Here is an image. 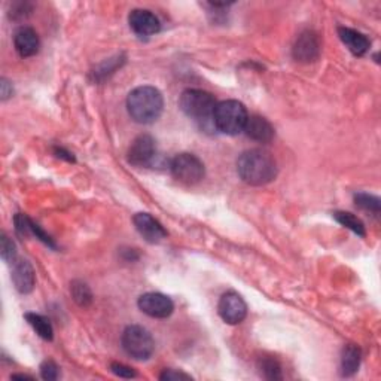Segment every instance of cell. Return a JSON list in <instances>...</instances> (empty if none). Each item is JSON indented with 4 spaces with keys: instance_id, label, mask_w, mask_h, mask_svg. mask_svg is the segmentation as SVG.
Returning <instances> with one entry per match:
<instances>
[{
    "instance_id": "cell-1",
    "label": "cell",
    "mask_w": 381,
    "mask_h": 381,
    "mask_svg": "<svg viewBox=\"0 0 381 381\" xmlns=\"http://www.w3.org/2000/svg\"><path fill=\"white\" fill-rule=\"evenodd\" d=\"M237 173L244 184L262 186L276 179L277 163L270 152L264 149H249L239 156Z\"/></svg>"
},
{
    "instance_id": "cell-2",
    "label": "cell",
    "mask_w": 381,
    "mask_h": 381,
    "mask_svg": "<svg viewBox=\"0 0 381 381\" xmlns=\"http://www.w3.org/2000/svg\"><path fill=\"white\" fill-rule=\"evenodd\" d=\"M127 110L137 124H152L163 115L164 98L160 89L151 85L134 88L127 97Z\"/></svg>"
},
{
    "instance_id": "cell-3",
    "label": "cell",
    "mask_w": 381,
    "mask_h": 381,
    "mask_svg": "<svg viewBox=\"0 0 381 381\" xmlns=\"http://www.w3.org/2000/svg\"><path fill=\"white\" fill-rule=\"evenodd\" d=\"M216 105L215 97L203 89H185L179 98V107L184 114L204 128L213 126V114H215Z\"/></svg>"
},
{
    "instance_id": "cell-4",
    "label": "cell",
    "mask_w": 381,
    "mask_h": 381,
    "mask_svg": "<svg viewBox=\"0 0 381 381\" xmlns=\"http://www.w3.org/2000/svg\"><path fill=\"white\" fill-rule=\"evenodd\" d=\"M249 119V114L244 105L237 100H223L218 103L213 114V126L215 128L228 136H237L244 131L246 122Z\"/></svg>"
},
{
    "instance_id": "cell-5",
    "label": "cell",
    "mask_w": 381,
    "mask_h": 381,
    "mask_svg": "<svg viewBox=\"0 0 381 381\" xmlns=\"http://www.w3.org/2000/svg\"><path fill=\"white\" fill-rule=\"evenodd\" d=\"M122 349L136 361H148L154 354L155 341L152 334L139 324H131L122 334Z\"/></svg>"
},
{
    "instance_id": "cell-6",
    "label": "cell",
    "mask_w": 381,
    "mask_h": 381,
    "mask_svg": "<svg viewBox=\"0 0 381 381\" xmlns=\"http://www.w3.org/2000/svg\"><path fill=\"white\" fill-rule=\"evenodd\" d=\"M170 172L177 182L195 185L203 181L206 174L204 164L193 154H179L170 163Z\"/></svg>"
},
{
    "instance_id": "cell-7",
    "label": "cell",
    "mask_w": 381,
    "mask_h": 381,
    "mask_svg": "<svg viewBox=\"0 0 381 381\" xmlns=\"http://www.w3.org/2000/svg\"><path fill=\"white\" fill-rule=\"evenodd\" d=\"M218 313L225 323L239 324L248 316V306H246L244 299L239 294L227 292L219 299Z\"/></svg>"
},
{
    "instance_id": "cell-8",
    "label": "cell",
    "mask_w": 381,
    "mask_h": 381,
    "mask_svg": "<svg viewBox=\"0 0 381 381\" xmlns=\"http://www.w3.org/2000/svg\"><path fill=\"white\" fill-rule=\"evenodd\" d=\"M137 306L144 315H148L149 318H154V319L169 318L172 316V313L174 310L173 301L167 295H163L158 292L143 294L137 301Z\"/></svg>"
},
{
    "instance_id": "cell-9",
    "label": "cell",
    "mask_w": 381,
    "mask_h": 381,
    "mask_svg": "<svg viewBox=\"0 0 381 381\" xmlns=\"http://www.w3.org/2000/svg\"><path fill=\"white\" fill-rule=\"evenodd\" d=\"M156 155V144L149 134H140L139 137L133 140L128 148L127 158L128 163L136 167H148L152 164Z\"/></svg>"
},
{
    "instance_id": "cell-10",
    "label": "cell",
    "mask_w": 381,
    "mask_h": 381,
    "mask_svg": "<svg viewBox=\"0 0 381 381\" xmlns=\"http://www.w3.org/2000/svg\"><path fill=\"white\" fill-rule=\"evenodd\" d=\"M294 59L299 63H313L319 59L320 55V40L319 36L313 30L302 31L295 40L292 48Z\"/></svg>"
},
{
    "instance_id": "cell-11",
    "label": "cell",
    "mask_w": 381,
    "mask_h": 381,
    "mask_svg": "<svg viewBox=\"0 0 381 381\" xmlns=\"http://www.w3.org/2000/svg\"><path fill=\"white\" fill-rule=\"evenodd\" d=\"M131 30L139 36H152L161 30L160 20L147 9H134L128 17Z\"/></svg>"
},
{
    "instance_id": "cell-12",
    "label": "cell",
    "mask_w": 381,
    "mask_h": 381,
    "mask_svg": "<svg viewBox=\"0 0 381 381\" xmlns=\"http://www.w3.org/2000/svg\"><path fill=\"white\" fill-rule=\"evenodd\" d=\"M133 222L139 234L148 243H160L167 237V231L164 227L149 213H137V215H134Z\"/></svg>"
},
{
    "instance_id": "cell-13",
    "label": "cell",
    "mask_w": 381,
    "mask_h": 381,
    "mask_svg": "<svg viewBox=\"0 0 381 381\" xmlns=\"http://www.w3.org/2000/svg\"><path fill=\"white\" fill-rule=\"evenodd\" d=\"M13 282L20 294H30L35 289L36 274L29 261L18 260L13 267Z\"/></svg>"
},
{
    "instance_id": "cell-14",
    "label": "cell",
    "mask_w": 381,
    "mask_h": 381,
    "mask_svg": "<svg viewBox=\"0 0 381 381\" xmlns=\"http://www.w3.org/2000/svg\"><path fill=\"white\" fill-rule=\"evenodd\" d=\"M14 45H15L17 52L20 54V57L27 59L39 51L40 42H39L38 33L31 27H20L15 31Z\"/></svg>"
},
{
    "instance_id": "cell-15",
    "label": "cell",
    "mask_w": 381,
    "mask_h": 381,
    "mask_svg": "<svg viewBox=\"0 0 381 381\" xmlns=\"http://www.w3.org/2000/svg\"><path fill=\"white\" fill-rule=\"evenodd\" d=\"M244 133L246 136L260 143H268L274 137L273 126L265 118L257 117V115L249 117L248 122H246Z\"/></svg>"
},
{
    "instance_id": "cell-16",
    "label": "cell",
    "mask_w": 381,
    "mask_h": 381,
    "mask_svg": "<svg viewBox=\"0 0 381 381\" xmlns=\"http://www.w3.org/2000/svg\"><path fill=\"white\" fill-rule=\"evenodd\" d=\"M338 35L345 47L352 51V54L357 55V57H362V55L368 52L369 47H371L369 39L365 35H362L361 31H356L353 29L340 27Z\"/></svg>"
},
{
    "instance_id": "cell-17",
    "label": "cell",
    "mask_w": 381,
    "mask_h": 381,
    "mask_svg": "<svg viewBox=\"0 0 381 381\" xmlns=\"http://www.w3.org/2000/svg\"><path fill=\"white\" fill-rule=\"evenodd\" d=\"M362 361V352L354 344H347L341 352V374L344 377H352L359 371Z\"/></svg>"
},
{
    "instance_id": "cell-18",
    "label": "cell",
    "mask_w": 381,
    "mask_h": 381,
    "mask_svg": "<svg viewBox=\"0 0 381 381\" xmlns=\"http://www.w3.org/2000/svg\"><path fill=\"white\" fill-rule=\"evenodd\" d=\"M26 320L29 322L30 327L38 332V335L40 338L51 341L54 338V329L51 322L43 318L40 315H36V313H27L26 315Z\"/></svg>"
},
{
    "instance_id": "cell-19",
    "label": "cell",
    "mask_w": 381,
    "mask_h": 381,
    "mask_svg": "<svg viewBox=\"0 0 381 381\" xmlns=\"http://www.w3.org/2000/svg\"><path fill=\"white\" fill-rule=\"evenodd\" d=\"M334 218L337 219V222L341 223L343 227L349 228L350 231H353L354 234L359 235V237H365V235H366L364 222L359 218H356L353 215V213H349V211H335L334 213Z\"/></svg>"
},
{
    "instance_id": "cell-20",
    "label": "cell",
    "mask_w": 381,
    "mask_h": 381,
    "mask_svg": "<svg viewBox=\"0 0 381 381\" xmlns=\"http://www.w3.org/2000/svg\"><path fill=\"white\" fill-rule=\"evenodd\" d=\"M70 294L75 299V302L80 307H89L93 304V294H91V289H89V286L84 282H81V280H75V282H72L70 285Z\"/></svg>"
},
{
    "instance_id": "cell-21",
    "label": "cell",
    "mask_w": 381,
    "mask_h": 381,
    "mask_svg": "<svg viewBox=\"0 0 381 381\" xmlns=\"http://www.w3.org/2000/svg\"><path fill=\"white\" fill-rule=\"evenodd\" d=\"M354 203H356V206H359L361 209L369 210V211H374V213H380V210H381L380 198L375 197V195L365 194V193L356 194V195H354Z\"/></svg>"
},
{
    "instance_id": "cell-22",
    "label": "cell",
    "mask_w": 381,
    "mask_h": 381,
    "mask_svg": "<svg viewBox=\"0 0 381 381\" xmlns=\"http://www.w3.org/2000/svg\"><path fill=\"white\" fill-rule=\"evenodd\" d=\"M261 374L268 380H282V366L274 359H264L260 364Z\"/></svg>"
},
{
    "instance_id": "cell-23",
    "label": "cell",
    "mask_w": 381,
    "mask_h": 381,
    "mask_svg": "<svg viewBox=\"0 0 381 381\" xmlns=\"http://www.w3.org/2000/svg\"><path fill=\"white\" fill-rule=\"evenodd\" d=\"M0 255H2L5 262L8 264L15 262V257H17L15 243L10 240L6 234H2V239H0Z\"/></svg>"
},
{
    "instance_id": "cell-24",
    "label": "cell",
    "mask_w": 381,
    "mask_h": 381,
    "mask_svg": "<svg viewBox=\"0 0 381 381\" xmlns=\"http://www.w3.org/2000/svg\"><path fill=\"white\" fill-rule=\"evenodd\" d=\"M124 63V60H122L121 57H115V59H109L107 61L100 64L97 69L94 70V76L97 77V80H105L106 76L114 73L118 67H121V64Z\"/></svg>"
},
{
    "instance_id": "cell-25",
    "label": "cell",
    "mask_w": 381,
    "mask_h": 381,
    "mask_svg": "<svg viewBox=\"0 0 381 381\" xmlns=\"http://www.w3.org/2000/svg\"><path fill=\"white\" fill-rule=\"evenodd\" d=\"M40 375L43 380L54 381V380H57L60 375V368L54 361H45L40 365Z\"/></svg>"
},
{
    "instance_id": "cell-26",
    "label": "cell",
    "mask_w": 381,
    "mask_h": 381,
    "mask_svg": "<svg viewBox=\"0 0 381 381\" xmlns=\"http://www.w3.org/2000/svg\"><path fill=\"white\" fill-rule=\"evenodd\" d=\"M14 223H15V230L18 232V235H21V237H29V235H31V219L27 218L26 215H21V213H18V215L14 218Z\"/></svg>"
},
{
    "instance_id": "cell-27",
    "label": "cell",
    "mask_w": 381,
    "mask_h": 381,
    "mask_svg": "<svg viewBox=\"0 0 381 381\" xmlns=\"http://www.w3.org/2000/svg\"><path fill=\"white\" fill-rule=\"evenodd\" d=\"M110 369H112V373L121 378H134L137 375L133 368H130L127 365H122V364H112Z\"/></svg>"
},
{
    "instance_id": "cell-28",
    "label": "cell",
    "mask_w": 381,
    "mask_h": 381,
    "mask_svg": "<svg viewBox=\"0 0 381 381\" xmlns=\"http://www.w3.org/2000/svg\"><path fill=\"white\" fill-rule=\"evenodd\" d=\"M160 380L163 381H170V380H193V377L185 374V373H181V371H174V369H169V371H165L160 375Z\"/></svg>"
},
{
    "instance_id": "cell-29",
    "label": "cell",
    "mask_w": 381,
    "mask_h": 381,
    "mask_svg": "<svg viewBox=\"0 0 381 381\" xmlns=\"http://www.w3.org/2000/svg\"><path fill=\"white\" fill-rule=\"evenodd\" d=\"M0 94H2V100H6L13 96V85L5 77H2V81H0Z\"/></svg>"
},
{
    "instance_id": "cell-30",
    "label": "cell",
    "mask_w": 381,
    "mask_h": 381,
    "mask_svg": "<svg viewBox=\"0 0 381 381\" xmlns=\"http://www.w3.org/2000/svg\"><path fill=\"white\" fill-rule=\"evenodd\" d=\"M55 155H57L59 158H63V160L69 161V163H75V156L70 152H67L66 149H63V148H55Z\"/></svg>"
},
{
    "instance_id": "cell-31",
    "label": "cell",
    "mask_w": 381,
    "mask_h": 381,
    "mask_svg": "<svg viewBox=\"0 0 381 381\" xmlns=\"http://www.w3.org/2000/svg\"><path fill=\"white\" fill-rule=\"evenodd\" d=\"M14 380H33V377L30 375H22V374H17V375H13Z\"/></svg>"
}]
</instances>
